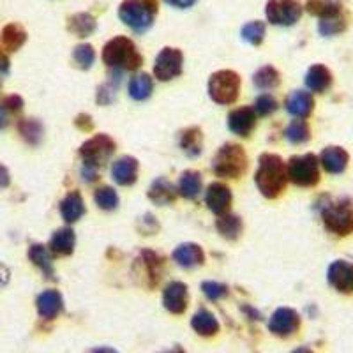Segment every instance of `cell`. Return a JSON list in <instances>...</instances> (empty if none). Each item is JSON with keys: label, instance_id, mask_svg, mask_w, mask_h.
Listing matches in <instances>:
<instances>
[{"label": "cell", "instance_id": "f35d334b", "mask_svg": "<svg viewBox=\"0 0 353 353\" xmlns=\"http://www.w3.org/2000/svg\"><path fill=\"white\" fill-rule=\"evenodd\" d=\"M241 34L245 43L258 46V44H261V41L265 37V23L263 21H249V23H245L242 27Z\"/></svg>", "mask_w": 353, "mask_h": 353}, {"label": "cell", "instance_id": "9c48e42d", "mask_svg": "<svg viewBox=\"0 0 353 353\" xmlns=\"http://www.w3.org/2000/svg\"><path fill=\"white\" fill-rule=\"evenodd\" d=\"M267 20L274 25L290 27L302 17V6L299 0H269L265 8Z\"/></svg>", "mask_w": 353, "mask_h": 353}, {"label": "cell", "instance_id": "db71d44e", "mask_svg": "<svg viewBox=\"0 0 353 353\" xmlns=\"http://www.w3.org/2000/svg\"><path fill=\"white\" fill-rule=\"evenodd\" d=\"M161 353H185L184 348H181V346H173L172 350H166V352H161Z\"/></svg>", "mask_w": 353, "mask_h": 353}, {"label": "cell", "instance_id": "8992f818", "mask_svg": "<svg viewBox=\"0 0 353 353\" xmlns=\"http://www.w3.org/2000/svg\"><path fill=\"white\" fill-rule=\"evenodd\" d=\"M209 94L217 105H233L241 94V77L230 69L214 72L209 80Z\"/></svg>", "mask_w": 353, "mask_h": 353}, {"label": "cell", "instance_id": "52a82bcc", "mask_svg": "<svg viewBox=\"0 0 353 353\" xmlns=\"http://www.w3.org/2000/svg\"><path fill=\"white\" fill-rule=\"evenodd\" d=\"M286 175L295 185L313 188L320 181V163L313 154L293 156L286 165Z\"/></svg>", "mask_w": 353, "mask_h": 353}, {"label": "cell", "instance_id": "5b68a950", "mask_svg": "<svg viewBox=\"0 0 353 353\" xmlns=\"http://www.w3.org/2000/svg\"><path fill=\"white\" fill-rule=\"evenodd\" d=\"M321 219L325 228L334 235H350L353 233V205L345 200L325 205L321 210Z\"/></svg>", "mask_w": 353, "mask_h": 353}, {"label": "cell", "instance_id": "7a4b0ae2", "mask_svg": "<svg viewBox=\"0 0 353 353\" xmlns=\"http://www.w3.org/2000/svg\"><path fill=\"white\" fill-rule=\"evenodd\" d=\"M103 62L113 71H134L143 64V57L131 39L124 36L113 37L103 48Z\"/></svg>", "mask_w": 353, "mask_h": 353}, {"label": "cell", "instance_id": "836d02e7", "mask_svg": "<svg viewBox=\"0 0 353 353\" xmlns=\"http://www.w3.org/2000/svg\"><path fill=\"white\" fill-rule=\"evenodd\" d=\"M281 78H279V72L277 69H274L272 65H263V68L258 69L253 77L254 87L260 88V90H270V88H276L279 85Z\"/></svg>", "mask_w": 353, "mask_h": 353}, {"label": "cell", "instance_id": "7c38bea8", "mask_svg": "<svg viewBox=\"0 0 353 353\" xmlns=\"http://www.w3.org/2000/svg\"><path fill=\"white\" fill-rule=\"evenodd\" d=\"M189 292L182 281H172L163 290V305L172 314H182L188 309Z\"/></svg>", "mask_w": 353, "mask_h": 353}, {"label": "cell", "instance_id": "8d00e7d4", "mask_svg": "<svg viewBox=\"0 0 353 353\" xmlns=\"http://www.w3.org/2000/svg\"><path fill=\"white\" fill-rule=\"evenodd\" d=\"M94 200L101 210H115L119 207V194L110 185H103V188L97 189L94 193Z\"/></svg>", "mask_w": 353, "mask_h": 353}, {"label": "cell", "instance_id": "d6a6232c", "mask_svg": "<svg viewBox=\"0 0 353 353\" xmlns=\"http://www.w3.org/2000/svg\"><path fill=\"white\" fill-rule=\"evenodd\" d=\"M18 131H20L21 138H23L28 145H39L44 134L43 124H41L39 121H36V119H23V121H20Z\"/></svg>", "mask_w": 353, "mask_h": 353}, {"label": "cell", "instance_id": "4fadbf2b", "mask_svg": "<svg viewBox=\"0 0 353 353\" xmlns=\"http://www.w3.org/2000/svg\"><path fill=\"white\" fill-rule=\"evenodd\" d=\"M330 286L341 293H353V263L345 260L334 261L327 272Z\"/></svg>", "mask_w": 353, "mask_h": 353}, {"label": "cell", "instance_id": "603a6c76", "mask_svg": "<svg viewBox=\"0 0 353 353\" xmlns=\"http://www.w3.org/2000/svg\"><path fill=\"white\" fill-rule=\"evenodd\" d=\"M85 214V201L78 191H71L61 201V216L65 223H77Z\"/></svg>", "mask_w": 353, "mask_h": 353}, {"label": "cell", "instance_id": "30bf717a", "mask_svg": "<svg viewBox=\"0 0 353 353\" xmlns=\"http://www.w3.org/2000/svg\"><path fill=\"white\" fill-rule=\"evenodd\" d=\"M184 55L176 48H163L154 62V77L161 81H170L181 77Z\"/></svg>", "mask_w": 353, "mask_h": 353}, {"label": "cell", "instance_id": "ac0fdd59", "mask_svg": "<svg viewBox=\"0 0 353 353\" xmlns=\"http://www.w3.org/2000/svg\"><path fill=\"white\" fill-rule=\"evenodd\" d=\"M112 176L119 185H132L138 179V161L131 156L117 159L112 166Z\"/></svg>", "mask_w": 353, "mask_h": 353}, {"label": "cell", "instance_id": "e575fe53", "mask_svg": "<svg viewBox=\"0 0 353 353\" xmlns=\"http://www.w3.org/2000/svg\"><path fill=\"white\" fill-rule=\"evenodd\" d=\"M27 41V32L17 23H11L2 30V44L8 52H17L21 44Z\"/></svg>", "mask_w": 353, "mask_h": 353}, {"label": "cell", "instance_id": "816d5d0a", "mask_svg": "<svg viewBox=\"0 0 353 353\" xmlns=\"http://www.w3.org/2000/svg\"><path fill=\"white\" fill-rule=\"evenodd\" d=\"M90 353H119V352L113 348H110V346H101V348L90 350Z\"/></svg>", "mask_w": 353, "mask_h": 353}, {"label": "cell", "instance_id": "f5cc1de1", "mask_svg": "<svg viewBox=\"0 0 353 353\" xmlns=\"http://www.w3.org/2000/svg\"><path fill=\"white\" fill-rule=\"evenodd\" d=\"M290 353H314V352L311 348H307V346H299V348H295Z\"/></svg>", "mask_w": 353, "mask_h": 353}, {"label": "cell", "instance_id": "83f0119b", "mask_svg": "<svg viewBox=\"0 0 353 353\" xmlns=\"http://www.w3.org/2000/svg\"><path fill=\"white\" fill-rule=\"evenodd\" d=\"M179 194L188 200H194L201 191V175L194 170H188L179 179V185H176Z\"/></svg>", "mask_w": 353, "mask_h": 353}, {"label": "cell", "instance_id": "d4e9b609", "mask_svg": "<svg viewBox=\"0 0 353 353\" xmlns=\"http://www.w3.org/2000/svg\"><path fill=\"white\" fill-rule=\"evenodd\" d=\"M330 85H332V74H330L325 65L316 64L313 68H309L307 74H305V87L311 92H325Z\"/></svg>", "mask_w": 353, "mask_h": 353}, {"label": "cell", "instance_id": "60d3db41", "mask_svg": "<svg viewBox=\"0 0 353 353\" xmlns=\"http://www.w3.org/2000/svg\"><path fill=\"white\" fill-rule=\"evenodd\" d=\"M119 74H121V72L113 71V78H115V80L106 81L105 85H101L99 87V90H97V103H99V105H110V103H113L117 94V85H119Z\"/></svg>", "mask_w": 353, "mask_h": 353}, {"label": "cell", "instance_id": "7bdbcfd3", "mask_svg": "<svg viewBox=\"0 0 353 353\" xmlns=\"http://www.w3.org/2000/svg\"><path fill=\"white\" fill-rule=\"evenodd\" d=\"M201 290H203L205 297L210 299V301H219V299H225L228 295V286L217 281H205L201 285Z\"/></svg>", "mask_w": 353, "mask_h": 353}, {"label": "cell", "instance_id": "cb8c5ba5", "mask_svg": "<svg viewBox=\"0 0 353 353\" xmlns=\"http://www.w3.org/2000/svg\"><path fill=\"white\" fill-rule=\"evenodd\" d=\"M191 327L201 337H212L219 332V321L207 309H198L191 318Z\"/></svg>", "mask_w": 353, "mask_h": 353}, {"label": "cell", "instance_id": "f6af8a7d", "mask_svg": "<svg viewBox=\"0 0 353 353\" xmlns=\"http://www.w3.org/2000/svg\"><path fill=\"white\" fill-rule=\"evenodd\" d=\"M74 124H77V128H80L81 131H90V129H92V121H90V117L87 115V113H81V115H78L77 117V122H74Z\"/></svg>", "mask_w": 353, "mask_h": 353}, {"label": "cell", "instance_id": "681fc988", "mask_svg": "<svg viewBox=\"0 0 353 353\" xmlns=\"http://www.w3.org/2000/svg\"><path fill=\"white\" fill-rule=\"evenodd\" d=\"M9 124V112L4 108V105H0V129H6Z\"/></svg>", "mask_w": 353, "mask_h": 353}, {"label": "cell", "instance_id": "4316f807", "mask_svg": "<svg viewBox=\"0 0 353 353\" xmlns=\"http://www.w3.org/2000/svg\"><path fill=\"white\" fill-rule=\"evenodd\" d=\"M28 258H30V261H32L36 267H39V269L43 270L44 276L48 277V279L55 277L52 253H50L48 248H44L43 244L30 245V249H28Z\"/></svg>", "mask_w": 353, "mask_h": 353}, {"label": "cell", "instance_id": "ee69618b", "mask_svg": "<svg viewBox=\"0 0 353 353\" xmlns=\"http://www.w3.org/2000/svg\"><path fill=\"white\" fill-rule=\"evenodd\" d=\"M21 106H23V101L18 96H9L8 99L4 101V108L8 110V112H20Z\"/></svg>", "mask_w": 353, "mask_h": 353}, {"label": "cell", "instance_id": "484cf974", "mask_svg": "<svg viewBox=\"0 0 353 353\" xmlns=\"http://www.w3.org/2000/svg\"><path fill=\"white\" fill-rule=\"evenodd\" d=\"M179 145L188 157H198L203 147V132L200 128H188L181 132Z\"/></svg>", "mask_w": 353, "mask_h": 353}, {"label": "cell", "instance_id": "ba28073f", "mask_svg": "<svg viewBox=\"0 0 353 353\" xmlns=\"http://www.w3.org/2000/svg\"><path fill=\"white\" fill-rule=\"evenodd\" d=\"M117 145L108 134H96L80 147V157L85 168L97 170L105 166L115 152Z\"/></svg>", "mask_w": 353, "mask_h": 353}, {"label": "cell", "instance_id": "4dcf8cb0", "mask_svg": "<svg viewBox=\"0 0 353 353\" xmlns=\"http://www.w3.org/2000/svg\"><path fill=\"white\" fill-rule=\"evenodd\" d=\"M154 90V81L147 72H140L129 81V96L137 101L149 99Z\"/></svg>", "mask_w": 353, "mask_h": 353}, {"label": "cell", "instance_id": "277c9868", "mask_svg": "<svg viewBox=\"0 0 353 353\" xmlns=\"http://www.w3.org/2000/svg\"><path fill=\"white\" fill-rule=\"evenodd\" d=\"M212 170L223 179H239L248 170V156L241 145L226 143L217 150L212 161Z\"/></svg>", "mask_w": 353, "mask_h": 353}, {"label": "cell", "instance_id": "bcb514c9", "mask_svg": "<svg viewBox=\"0 0 353 353\" xmlns=\"http://www.w3.org/2000/svg\"><path fill=\"white\" fill-rule=\"evenodd\" d=\"M165 2L168 6H173V8L179 9H188L193 4H196V0H165Z\"/></svg>", "mask_w": 353, "mask_h": 353}, {"label": "cell", "instance_id": "3957f363", "mask_svg": "<svg viewBox=\"0 0 353 353\" xmlns=\"http://www.w3.org/2000/svg\"><path fill=\"white\" fill-rule=\"evenodd\" d=\"M157 14V0H124L119 6V18L134 32L152 27Z\"/></svg>", "mask_w": 353, "mask_h": 353}, {"label": "cell", "instance_id": "d590c367", "mask_svg": "<svg viewBox=\"0 0 353 353\" xmlns=\"http://www.w3.org/2000/svg\"><path fill=\"white\" fill-rule=\"evenodd\" d=\"M346 28V18L343 17L341 12H337L334 17L321 18L320 23H318V30L323 36H337V34L345 32Z\"/></svg>", "mask_w": 353, "mask_h": 353}, {"label": "cell", "instance_id": "6da1fadb", "mask_svg": "<svg viewBox=\"0 0 353 353\" xmlns=\"http://www.w3.org/2000/svg\"><path fill=\"white\" fill-rule=\"evenodd\" d=\"M286 181V165L276 154H261L260 165H258L254 182H256L260 193L265 198H277L285 191Z\"/></svg>", "mask_w": 353, "mask_h": 353}, {"label": "cell", "instance_id": "74e56055", "mask_svg": "<svg viewBox=\"0 0 353 353\" xmlns=\"http://www.w3.org/2000/svg\"><path fill=\"white\" fill-rule=\"evenodd\" d=\"M286 140L290 143H295V145H301L305 143V141L311 138V129H309L307 122L305 121H293L292 124L286 128Z\"/></svg>", "mask_w": 353, "mask_h": 353}, {"label": "cell", "instance_id": "b9f144b4", "mask_svg": "<svg viewBox=\"0 0 353 353\" xmlns=\"http://www.w3.org/2000/svg\"><path fill=\"white\" fill-rule=\"evenodd\" d=\"M277 110V101L276 97H272L270 94H261L260 97L254 103V113L261 117H269L272 115Z\"/></svg>", "mask_w": 353, "mask_h": 353}, {"label": "cell", "instance_id": "f907efd6", "mask_svg": "<svg viewBox=\"0 0 353 353\" xmlns=\"http://www.w3.org/2000/svg\"><path fill=\"white\" fill-rule=\"evenodd\" d=\"M9 71V61L8 57L4 55V53L0 52V80H2V77H4L6 72Z\"/></svg>", "mask_w": 353, "mask_h": 353}, {"label": "cell", "instance_id": "ffe728a7", "mask_svg": "<svg viewBox=\"0 0 353 353\" xmlns=\"http://www.w3.org/2000/svg\"><path fill=\"white\" fill-rule=\"evenodd\" d=\"M348 161L350 156L343 147H327L320 156L321 166L329 173H334V175L345 172L346 166H348Z\"/></svg>", "mask_w": 353, "mask_h": 353}, {"label": "cell", "instance_id": "7dc6e473", "mask_svg": "<svg viewBox=\"0 0 353 353\" xmlns=\"http://www.w3.org/2000/svg\"><path fill=\"white\" fill-rule=\"evenodd\" d=\"M9 182H11V175H9L8 168L4 165H0V189L8 188Z\"/></svg>", "mask_w": 353, "mask_h": 353}, {"label": "cell", "instance_id": "7402d4cb", "mask_svg": "<svg viewBox=\"0 0 353 353\" xmlns=\"http://www.w3.org/2000/svg\"><path fill=\"white\" fill-rule=\"evenodd\" d=\"M74 244H77V235L71 228H59L50 239L48 249L50 253H55L59 256H69L74 251Z\"/></svg>", "mask_w": 353, "mask_h": 353}, {"label": "cell", "instance_id": "ab89813d", "mask_svg": "<svg viewBox=\"0 0 353 353\" xmlns=\"http://www.w3.org/2000/svg\"><path fill=\"white\" fill-rule=\"evenodd\" d=\"M72 59L81 69H90L96 61V53H94V48L90 44H80L72 52Z\"/></svg>", "mask_w": 353, "mask_h": 353}, {"label": "cell", "instance_id": "f546056e", "mask_svg": "<svg viewBox=\"0 0 353 353\" xmlns=\"http://www.w3.org/2000/svg\"><path fill=\"white\" fill-rule=\"evenodd\" d=\"M96 18L90 17L88 12H77V14H72L68 23L69 32H72L78 37H88L96 30Z\"/></svg>", "mask_w": 353, "mask_h": 353}, {"label": "cell", "instance_id": "f1b7e54d", "mask_svg": "<svg viewBox=\"0 0 353 353\" xmlns=\"http://www.w3.org/2000/svg\"><path fill=\"white\" fill-rule=\"evenodd\" d=\"M216 228L217 232H219L225 239H228V241H237V239L241 237L244 225H242V221L239 216H233V214H221L216 221Z\"/></svg>", "mask_w": 353, "mask_h": 353}, {"label": "cell", "instance_id": "44dd1931", "mask_svg": "<svg viewBox=\"0 0 353 353\" xmlns=\"http://www.w3.org/2000/svg\"><path fill=\"white\" fill-rule=\"evenodd\" d=\"M314 108V99L313 96L305 90H293L288 97H286V110L292 113L293 117L299 119H305L311 115Z\"/></svg>", "mask_w": 353, "mask_h": 353}, {"label": "cell", "instance_id": "2e32d148", "mask_svg": "<svg viewBox=\"0 0 353 353\" xmlns=\"http://www.w3.org/2000/svg\"><path fill=\"white\" fill-rule=\"evenodd\" d=\"M37 313L43 320H55L64 309V299L57 290H44L36 301Z\"/></svg>", "mask_w": 353, "mask_h": 353}, {"label": "cell", "instance_id": "e0dca14e", "mask_svg": "<svg viewBox=\"0 0 353 353\" xmlns=\"http://www.w3.org/2000/svg\"><path fill=\"white\" fill-rule=\"evenodd\" d=\"M173 260L176 265H181L182 269H196L205 261L203 249L193 242H185V244L176 245L173 251Z\"/></svg>", "mask_w": 353, "mask_h": 353}, {"label": "cell", "instance_id": "9a60e30c", "mask_svg": "<svg viewBox=\"0 0 353 353\" xmlns=\"http://www.w3.org/2000/svg\"><path fill=\"white\" fill-rule=\"evenodd\" d=\"M256 125V113L249 106H241L228 115V128L237 137H249Z\"/></svg>", "mask_w": 353, "mask_h": 353}, {"label": "cell", "instance_id": "c3c4849f", "mask_svg": "<svg viewBox=\"0 0 353 353\" xmlns=\"http://www.w3.org/2000/svg\"><path fill=\"white\" fill-rule=\"evenodd\" d=\"M9 279H11V272H9V269L6 265L0 263V288H4L9 283Z\"/></svg>", "mask_w": 353, "mask_h": 353}, {"label": "cell", "instance_id": "1f68e13d", "mask_svg": "<svg viewBox=\"0 0 353 353\" xmlns=\"http://www.w3.org/2000/svg\"><path fill=\"white\" fill-rule=\"evenodd\" d=\"M305 9L321 20L341 12V0H307Z\"/></svg>", "mask_w": 353, "mask_h": 353}, {"label": "cell", "instance_id": "8fae6325", "mask_svg": "<svg viewBox=\"0 0 353 353\" xmlns=\"http://www.w3.org/2000/svg\"><path fill=\"white\" fill-rule=\"evenodd\" d=\"M301 329V314L292 307H279L269 320V330L274 336L290 337Z\"/></svg>", "mask_w": 353, "mask_h": 353}, {"label": "cell", "instance_id": "5bb4252c", "mask_svg": "<svg viewBox=\"0 0 353 353\" xmlns=\"http://www.w3.org/2000/svg\"><path fill=\"white\" fill-rule=\"evenodd\" d=\"M232 198V191H230L228 185L223 184V182H212L205 193V203L214 214L221 216V214L228 212Z\"/></svg>", "mask_w": 353, "mask_h": 353}, {"label": "cell", "instance_id": "d6986e66", "mask_svg": "<svg viewBox=\"0 0 353 353\" xmlns=\"http://www.w3.org/2000/svg\"><path fill=\"white\" fill-rule=\"evenodd\" d=\"M176 194H179V191H176L175 185L165 176H159L150 184L147 196L154 205L163 207V205H172L176 200Z\"/></svg>", "mask_w": 353, "mask_h": 353}]
</instances>
